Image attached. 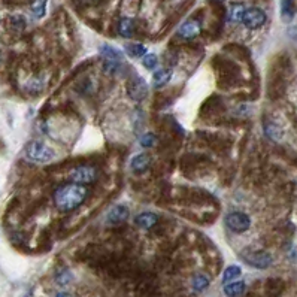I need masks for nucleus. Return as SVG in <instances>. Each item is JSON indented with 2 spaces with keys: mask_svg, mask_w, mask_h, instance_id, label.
Returning <instances> with one entry per match:
<instances>
[{
  "mask_svg": "<svg viewBox=\"0 0 297 297\" xmlns=\"http://www.w3.org/2000/svg\"><path fill=\"white\" fill-rule=\"evenodd\" d=\"M127 93H129L130 99L135 102L144 100L148 94V85H147L145 79L142 76H135L133 79H130L127 84Z\"/></svg>",
  "mask_w": 297,
  "mask_h": 297,
  "instance_id": "obj_6",
  "label": "nucleus"
},
{
  "mask_svg": "<svg viewBox=\"0 0 297 297\" xmlns=\"http://www.w3.org/2000/svg\"><path fill=\"white\" fill-rule=\"evenodd\" d=\"M244 262L256 269H268L272 265V256L265 251H253L244 254Z\"/></svg>",
  "mask_w": 297,
  "mask_h": 297,
  "instance_id": "obj_7",
  "label": "nucleus"
},
{
  "mask_svg": "<svg viewBox=\"0 0 297 297\" xmlns=\"http://www.w3.org/2000/svg\"><path fill=\"white\" fill-rule=\"evenodd\" d=\"M55 297H73L72 295H69V293H57V296Z\"/></svg>",
  "mask_w": 297,
  "mask_h": 297,
  "instance_id": "obj_26",
  "label": "nucleus"
},
{
  "mask_svg": "<svg viewBox=\"0 0 297 297\" xmlns=\"http://www.w3.org/2000/svg\"><path fill=\"white\" fill-rule=\"evenodd\" d=\"M85 197H87L85 187H82L79 184H67V185L60 187L55 191L54 202L60 211L69 212V211H73L78 206H81L85 202Z\"/></svg>",
  "mask_w": 297,
  "mask_h": 297,
  "instance_id": "obj_1",
  "label": "nucleus"
},
{
  "mask_svg": "<svg viewBox=\"0 0 297 297\" xmlns=\"http://www.w3.org/2000/svg\"><path fill=\"white\" fill-rule=\"evenodd\" d=\"M172 73H173L172 69H160V70H157V72L154 73V76H152V85H154L155 88L164 87V85L170 81Z\"/></svg>",
  "mask_w": 297,
  "mask_h": 297,
  "instance_id": "obj_13",
  "label": "nucleus"
},
{
  "mask_svg": "<svg viewBox=\"0 0 297 297\" xmlns=\"http://www.w3.org/2000/svg\"><path fill=\"white\" fill-rule=\"evenodd\" d=\"M220 1H221V0H220Z\"/></svg>",
  "mask_w": 297,
  "mask_h": 297,
  "instance_id": "obj_27",
  "label": "nucleus"
},
{
  "mask_svg": "<svg viewBox=\"0 0 297 297\" xmlns=\"http://www.w3.org/2000/svg\"><path fill=\"white\" fill-rule=\"evenodd\" d=\"M242 22H244L245 27H248V28H251V30L260 28V27L266 22V13H265V10H262L260 7H250V9H245L244 16H242Z\"/></svg>",
  "mask_w": 297,
  "mask_h": 297,
  "instance_id": "obj_5",
  "label": "nucleus"
},
{
  "mask_svg": "<svg viewBox=\"0 0 297 297\" xmlns=\"http://www.w3.org/2000/svg\"><path fill=\"white\" fill-rule=\"evenodd\" d=\"M118 31L123 37H132L135 31V22L132 18H123L118 24Z\"/></svg>",
  "mask_w": 297,
  "mask_h": 297,
  "instance_id": "obj_17",
  "label": "nucleus"
},
{
  "mask_svg": "<svg viewBox=\"0 0 297 297\" xmlns=\"http://www.w3.org/2000/svg\"><path fill=\"white\" fill-rule=\"evenodd\" d=\"M55 281H57V284H60V286H66V284H69V283L72 281V275H70L69 271H63V272L57 274Z\"/></svg>",
  "mask_w": 297,
  "mask_h": 297,
  "instance_id": "obj_25",
  "label": "nucleus"
},
{
  "mask_svg": "<svg viewBox=\"0 0 297 297\" xmlns=\"http://www.w3.org/2000/svg\"><path fill=\"white\" fill-rule=\"evenodd\" d=\"M99 54L105 61H121L123 60V52L111 45H102L99 48Z\"/></svg>",
  "mask_w": 297,
  "mask_h": 297,
  "instance_id": "obj_11",
  "label": "nucleus"
},
{
  "mask_svg": "<svg viewBox=\"0 0 297 297\" xmlns=\"http://www.w3.org/2000/svg\"><path fill=\"white\" fill-rule=\"evenodd\" d=\"M265 135L272 141H280L283 138V129L277 123L269 121L265 124Z\"/></svg>",
  "mask_w": 297,
  "mask_h": 297,
  "instance_id": "obj_16",
  "label": "nucleus"
},
{
  "mask_svg": "<svg viewBox=\"0 0 297 297\" xmlns=\"http://www.w3.org/2000/svg\"><path fill=\"white\" fill-rule=\"evenodd\" d=\"M241 274H242V271H241L239 266H229V268L224 271V274H223V283L227 284V283H230V281H235V278H238Z\"/></svg>",
  "mask_w": 297,
  "mask_h": 297,
  "instance_id": "obj_21",
  "label": "nucleus"
},
{
  "mask_svg": "<svg viewBox=\"0 0 297 297\" xmlns=\"http://www.w3.org/2000/svg\"><path fill=\"white\" fill-rule=\"evenodd\" d=\"M142 63H144V66H145L147 69H154V67H157V64H158V58H157L155 54H145Z\"/></svg>",
  "mask_w": 297,
  "mask_h": 297,
  "instance_id": "obj_24",
  "label": "nucleus"
},
{
  "mask_svg": "<svg viewBox=\"0 0 297 297\" xmlns=\"http://www.w3.org/2000/svg\"><path fill=\"white\" fill-rule=\"evenodd\" d=\"M295 16V4L293 0H281V18L289 22Z\"/></svg>",
  "mask_w": 297,
  "mask_h": 297,
  "instance_id": "obj_18",
  "label": "nucleus"
},
{
  "mask_svg": "<svg viewBox=\"0 0 297 297\" xmlns=\"http://www.w3.org/2000/svg\"><path fill=\"white\" fill-rule=\"evenodd\" d=\"M157 223H158V217H157L154 212H142V214H139V215L136 217V224H138V227L145 229V230L154 227Z\"/></svg>",
  "mask_w": 297,
  "mask_h": 297,
  "instance_id": "obj_12",
  "label": "nucleus"
},
{
  "mask_svg": "<svg viewBox=\"0 0 297 297\" xmlns=\"http://www.w3.org/2000/svg\"><path fill=\"white\" fill-rule=\"evenodd\" d=\"M126 52L133 58H139V57H144L147 54V48L142 43H127Z\"/></svg>",
  "mask_w": 297,
  "mask_h": 297,
  "instance_id": "obj_19",
  "label": "nucleus"
},
{
  "mask_svg": "<svg viewBox=\"0 0 297 297\" xmlns=\"http://www.w3.org/2000/svg\"><path fill=\"white\" fill-rule=\"evenodd\" d=\"M200 33V22L196 19H190L185 21L179 28H178V34L182 39H193Z\"/></svg>",
  "mask_w": 297,
  "mask_h": 297,
  "instance_id": "obj_9",
  "label": "nucleus"
},
{
  "mask_svg": "<svg viewBox=\"0 0 297 297\" xmlns=\"http://www.w3.org/2000/svg\"><path fill=\"white\" fill-rule=\"evenodd\" d=\"M46 1L48 0H33L30 4V9L33 12V15L36 18H42L45 15V9H46Z\"/></svg>",
  "mask_w": 297,
  "mask_h": 297,
  "instance_id": "obj_20",
  "label": "nucleus"
},
{
  "mask_svg": "<svg viewBox=\"0 0 297 297\" xmlns=\"http://www.w3.org/2000/svg\"><path fill=\"white\" fill-rule=\"evenodd\" d=\"M208 286H209V280L205 275H196L194 277V280H193V289L196 292H203V290L208 289Z\"/></svg>",
  "mask_w": 297,
  "mask_h": 297,
  "instance_id": "obj_22",
  "label": "nucleus"
},
{
  "mask_svg": "<svg viewBox=\"0 0 297 297\" xmlns=\"http://www.w3.org/2000/svg\"><path fill=\"white\" fill-rule=\"evenodd\" d=\"M149 164H151V157H149L148 154H145V152L135 155V157L132 158V161H130V167H132V170L136 172V173L145 172V170L149 167Z\"/></svg>",
  "mask_w": 297,
  "mask_h": 297,
  "instance_id": "obj_10",
  "label": "nucleus"
},
{
  "mask_svg": "<svg viewBox=\"0 0 297 297\" xmlns=\"http://www.w3.org/2000/svg\"><path fill=\"white\" fill-rule=\"evenodd\" d=\"M25 157L31 161H37V163H46L51 161L55 157V152L52 148H49L48 145L42 144V142H28L25 145Z\"/></svg>",
  "mask_w": 297,
  "mask_h": 297,
  "instance_id": "obj_2",
  "label": "nucleus"
},
{
  "mask_svg": "<svg viewBox=\"0 0 297 297\" xmlns=\"http://www.w3.org/2000/svg\"><path fill=\"white\" fill-rule=\"evenodd\" d=\"M69 179L79 185L93 184L97 179V170L93 166H78L69 173Z\"/></svg>",
  "mask_w": 297,
  "mask_h": 297,
  "instance_id": "obj_3",
  "label": "nucleus"
},
{
  "mask_svg": "<svg viewBox=\"0 0 297 297\" xmlns=\"http://www.w3.org/2000/svg\"><path fill=\"white\" fill-rule=\"evenodd\" d=\"M129 220V208L124 205H115L111 208L105 217V223L108 226H121Z\"/></svg>",
  "mask_w": 297,
  "mask_h": 297,
  "instance_id": "obj_8",
  "label": "nucleus"
},
{
  "mask_svg": "<svg viewBox=\"0 0 297 297\" xmlns=\"http://www.w3.org/2000/svg\"><path fill=\"white\" fill-rule=\"evenodd\" d=\"M157 144V136L154 133H147L141 138V145L144 148H151Z\"/></svg>",
  "mask_w": 297,
  "mask_h": 297,
  "instance_id": "obj_23",
  "label": "nucleus"
},
{
  "mask_svg": "<svg viewBox=\"0 0 297 297\" xmlns=\"http://www.w3.org/2000/svg\"><path fill=\"white\" fill-rule=\"evenodd\" d=\"M244 12H245V6L242 3H233L230 7H229V13H227V19L230 22H241L242 21V16H244Z\"/></svg>",
  "mask_w": 297,
  "mask_h": 297,
  "instance_id": "obj_14",
  "label": "nucleus"
},
{
  "mask_svg": "<svg viewBox=\"0 0 297 297\" xmlns=\"http://www.w3.org/2000/svg\"><path fill=\"white\" fill-rule=\"evenodd\" d=\"M227 227L235 233H244L251 227V220L247 214L242 212H232L226 217Z\"/></svg>",
  "mask_w": 297,
  "mask_h": 297,
  "instance_id": "obj_4",
  "label": "nucleus"
},
{
  "mask_svg": "<svg viewBox=\"0 0 297 297\" xmlns=\"http://www.w3.org/2000/svg\"><path fill=\"white\" fill-rule=\"evenodd\" d=\"M245 292V283L244 281H236L230 283L224 287V293L227 297H239Z\"/></svg>",
  "mask_w": 297,
  "mask_h": 297,
  "instance_id": "obj_15",
  "label": "nucleus"
}]
</instances>
